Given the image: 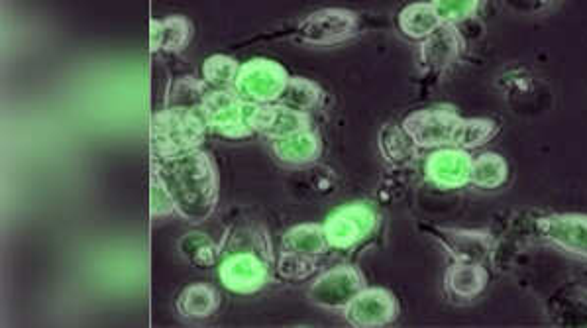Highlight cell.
I'll list each match as a JSON object with an SVG mask.
<instances>
[{"label":"cell","instance_id":"cell-1","mask_svg":"<svg viewBox=\"0 0 587 328\" xmlns=\"http://www.w3.org/2000/svg\"><path fill=\"white\" fill-rule=\"evenodd\" d=\"M152 169L167 185L177 215L191 224L211 219L218 205V171L203 150H189L165 160H152Z\"/></svg>","mask_w":587,"mask_h":328},{"label":"cell","instance_id":"cell-2","mask_svg":"<svg viewBox=\"0 0 587 328\" xmlns=\"http://www.w3.org/2000/svg\"><path fill=\"white\" fill-rule=\"evenodd\" d=\"M273 254L266 230L242 228L232 238H224L218 260L222 285L236 295H254L271 279Z\"/></svg>","mask_w":587,"mask_h":328},{"label":"cell","instance_id":"cell-3","mask_svg":"<svg viewBox=\"0 0 587 328\" xmlns=\"http://www.w3.org/2000/svg\"><path fill=\"white\" fill-rule=\"evenodd\" d=\"M199 110L209 130L228 140L264 134L273 116V105L250 103L234 89H211Z\"/></svg>","mask_w":587,"mask_h":328},{"label":"cell","instance_id":"cell-4","mask_svg":"<svg viewBox=\"0 0 587 328\" xmlns=\"http://www.w3.org/2000/svg\"><path fill=\"white\" fill-rule=\"evenodd\" d=\"M209 126L199 107H167L152 116V160H165L197 150L207 138Z\"/></svg>","mask_w":587,"mask_h":328},{"label":"cell","instance_id":"cell-5","mask_svg":"<svg viewBox=\"0 0 587 328\" xmlns=\"http://www.w3.org/2000/svg\"><path fill=\"white\" fill-rule=\"evenodd\" d=\"M289 79L291 77L281 63L266 57H256L240 65L232 89L250 103L273 105L283 95Z\"/></svg>","mask_w":587,"mask_h":328},{"label":"cell","instance_id":"cell-6","mask_svg":"<svg viewBox=\"0 0 587 328\" xmlns=\"http://www.w3.org/2000/svg\"><path fill=\"white\" fill-rule=\"evenodd\" d=\"M464 118L454 110H417L403 122L419 148H460Z\"/></svg>","mask_w":587,"mask_h":328},{"label":"cell","instance_id":"cell-7","mask_svg":"<svg viewBox=\"0 0 587 328\" xmlns=\"http://www.w3.org/2000/svg\"><path fill=\"white\" fill-rule=\"evenodd\" d=\"M360 20L346 8H322L309 14L295 28V40L307 46H332L354 38Z\"/></svg>","mask_w":587,"mask_h":328},{"label":"cell","instance_id":"cell-8","mask_svg":"<svg viewBox=\"0 0 587 328\" xmlns=\"http://www.w3.org/2000/svg\"><path fill=\"white\" fill-rule=\"evenodd\" d=\"M328 248L352 250L368 240L377 228V215L366 203H348L338 207L322 224Z\"/></svg>","mask_w":587,"mask_h":328},{"label":"cell","instance_id":"cell-9","mask_svg":"<svg viewBox=\"0 0 587 328\" xmlns=\"http://www.w3.org/2000/svg\"><path fill=\"white\" fill-rule=\"evenodd\" d=\"M366 287V279L354 266H336L322 272L307 289V299L328 311H344Z\"/></svg>","mask_w":587,"mask_h":328},{"label":"cell","instance_id":"cell-10","mask_svg":"<svg viewBox=\"0 0 587 328\" xmlns=\"http://www.w3.org/2000/svg\"><path fill=\"white\" fill-rule=\"evenodd\" d=\"M397 315V299L383 287H364L344 309L346 321L358 328L385 327L393 323Z\"/></svg>","mask_w":587,"mask_h":328},{"label":"cell","instance_id":"cell-11","mask_svg":"<svg viewBox=\"0 0 587 328\" xmlns=\"http://www.w3.org/2000/svg\"><path fill=\"white\" fill-rule=\"evenodd\" d=\"M474 160L462 148H438L428 156L425 173L427 179L440 189H460L472 183Z\"/></svg>","mask_w":587,"mask_h":328},{"label":"cell","instance_id":"cell-12","mask_svg":"<svg viewBox=\"0 0 587 328\" xmlns=\"http://www.w3.org/2000/svg\"><path fill=\"white\" fill-rule=\"evenodd\" d=\"M464 48V40L456 24H440L421 44L419 59L423 69L428 73H438L450 67Z\"/></svg>","mask_w":587,"mask_h":328},{"label":"cell","instance_id":"cell-13","mask_svg":"<svg viewBox=\"0 0 587 328\" xmlns=\"http://www.w3.org/2000/svg\"><path fill=\"white\" fill-rule=\"evenodd\" d=\"M544 238L564 248L566 252L587 256V217L554 215L538 222Z\"/></svg>","mask_w":587,"mask_h":328},{"label":"cell","instance_id":"cell-14","mask_svg":"<svg viewBox=\"0 0 587 328\" xmlns=\"http://www.w3.org/2000/svg\"><path fill=\"white\" fill-rule=\"evenodd\" d=\"M271 150H273V156L283 164L311 165L321 158V138L311 128H307V130L271 140Z\"/></svg>","mask_w":587,"mask_h":328},{"label":"cell","instance_id":"cell-15","mask_svg":"<svg viewBox=\"0 0 587 328\" xmlns=\"http://www.w3.org/2000/svg\"><path fill=\"white\" fill-rule=\"evenodd\" d=\"M434 238L442 242L452 258L464 264H481L489 252V238L478 232L434 230Z\"/></svg>","mask_w":587,"mask_h":328},{"label":"cell","instance_id":"cell-16","mask_svg":"<svg viewBox=\"0 0 587 328\" xmlns=\"http://www.w3.org/2000/svg\"><path fill=\"white\" fill-rule=\"evenodd\" d=\"M191 36L193 24L185 16H167L150 24V48L154 54L181 52L191 42Z\"/></svg>","mask_w":587,"mask_h":328},{"label":"cell","instance_id":"cell-17","mask_svg":"<svg viewBox=\"0 0 587 328\" xmlns=\"http://www.w3.org/2000/svg\"><path fill=\"white\" fill-rule=\"evenodd\" d=\"M442 22L432 2H413L399 14V30L411 40H425Z\"/></svg>","mask_w":587,"mask_h":328},{"label":"cell","instance_id":"cell-18","mask_svg":"<svg viewBox=\"0 0 587 328\" xmlns=\"http://www.w3.org/2000/svg\"><path fill=\"white\" fill-rule=\"evenodd\" d=\"M216 307L218 293L209 283H191L177 299V311L185 319H207L213 315Z\"/></svg>","mask_w":587,"mask_h":328},{"label":"cell","instance_id":"cell-19","mask_svg":"<svg viewBox=\"0 0 587 328\" xmlns=\"http://www.w3.org/2000/svg\"><path fill=\"white\" fill-rule=\"evenodd\" d=\"M328 250V242L321 224H297L289 228L281 238V252H299L307 256H322Z\"/></svg>","mask_w":587,"mask_h":328},{"label":"cell","instance_id":"cell-20","mask_svg":"<svg viewBox=\"0 0 587 328\" xmlns=\"http://www.w3.org/2000/svg\"><path fill=\"white\" fill-rule=\"evenodd\" d=\"M487 283V275L480 264L458 262L446 272V287L460 299H474Z\"/></svg>","mask_w":587,"mask_h":328},{"label":"cell","instance_id":"cell-21","mask_svg":"<svg viewBox=\"0 0 587 328\" xmlns=\"http://www.w3.org/2000/svg\"><path fill=\"white\" fill-rule=\"evenodd\" d=\"M224 240L216 244L213 238H209L203 232H189L181 242H179V252L187 262H191L197 268H209L220 260Z\"/></svg>","mask_w":587,"mask_h":328},{"label":"cell","instance_id":"cell-22","mask_svg":"<svg viewBox=\"0 0 587 328\" xmlns=\"http://www.w3.org/2000/svg\"><path fill=\"white\" fill-rule=\"evenodd\" d=\"M321 101L322 89L315 81H309L303 77H291L277 103L289 109L307 112V110L317 109Z\"/></svg>","mask_w":587,"mask_h":328},{"label":"cell","instance_id":"cell-23","mask_svg":"<svg viewBox=\"0 0 587 328\" xmlns=\"http://www.w3.org/2000/svg\"><path fill=\"white\" fill-rule=\"evenodd\" d=\"M379 146L383 156L393 162V164H405L411 158H415L417 154V144L413 142V138L405 132V128H397L393 124L385 126L379 134Z\"/></svg>","mask_w":587,"mask_h":328},{"label":"cell","instance_id":"cell-24","mask_svg":"<svg viewBox=\"0 0 587 328\" xmlns=\"http://www.w3.org/2000/svg\"><path fill=\"white\" fill-rule=\"evenodd\" d=\"M307 128H311V118L307 116V112L273 103V116L264 136L269 140H275V138H283Z\"/></svg>","mask_w":587,"mask_h":328},{"label":"cell","instance_id":"cell-25","mask_svg":"<svg viewBox=\"0 0 587 328\" xmlns=\"http://www.w3.org/2000/svg\"><path fill=\"white\" fill-rule=\"evenodd\" d=\"M240 63L230 55L216 54L203 63V81L211 89H232L238 77Z\"/></svg>","mask_w":587,"mask_h":328},{"label":"cell","instance_id":"cell-26","mask_svg":"<svg viewBox=\"0 0 587 328\" xmlns=\"http://www.w3.org/2000/svg\"><path fill=\"white\" fill-rule=\"evenodd\" d=\"M509 167L507 162L497 154H483L474 160L472 183L481 189H495L507 181Z\"/></svg>","mask_w":587,"mask_h":328},{"label":"cell","instance_id":"cell-27","mask_svg":"<svg viewBox=\"0 0 587 328\" xmlns=\"http://www.w3.org/2000/svg\"><path fill=\"white\" fill-rule=\"evenodd\" d=\"M275 268L281 277L301 281V279H307L309 275L315 274L319 264H317V256H307V254H299V252H281Z\"/></svg>","mask_w":587,"mask_h":328},{"label":"cell","instance_id":"cell-28","mask_svg":"<svg viewBox=\"0 0 587 328\" xmlns=\"http://www.w3.org/2000/svg\"><path fill=\"white\" fill-rule=\"evenodd\" d=\"M211 87L205 81H197L191 77H183L173 85V91L169 93V101H173L171 107H199Z\"/></svg>","mask_w":587,"mask_h":328},{"label":"cell","instance_id":"cell-29","mask_svg":"<svg viewBox=\"0 0 587 328\" xmlns=\"http://www.w3.org/2000/svg\"><path fill=\"white\" fill-rule=\"evenodd\" d=\"M150 211L154 219H167L171 215H177L175 201L156 169H152L150 175Z\"/></svg>","mask_w":587,"mask_h":328},{"label":"cell","instance_id":"cell-30","mask_svg":"<svg viewBox=\"0 0 587 328\" xmlns=\"http://www.w3.org/2000/svg\"><path fill=\"white\" fill-rule=\"evenodd\" d=\"M430 2L434 4L442 22L458 24L478 12L481 0H430Z\"/></svg>","mask_w":587,"mask_h":328}]
</instances>
